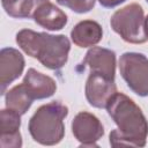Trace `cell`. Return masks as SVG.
<instances>
[{
	"mask_svg": "<svg viewBox=\"0 0 148 148\" xmlns=\"http://www.w3.org/2000/svg\"><path fill=\"white\" fill-rule=\"evenodd\" d=\"M105 109L117 125V128L110 132L111 146H146L148 121L132 98L117 91L110 98Z\"/></svg>",
	"mask_w": 148,
	"mask_h": 148,
	"instance_id": "1",
	"label": "cell"
},
{
	"mask_svg": "<svg viewBox=\"0 0 148 148\" xmlns=\"http://www.w3.org/2000/svg\"><path fill=\"white\" fill-rule=\"evenodd\" d=\"M16 43L28 56L49 69L62 68L71 50L69 39L65 35H49L30 29L20 30L16 34Z\"/></svg>",
	"mask_w": 148,
	"mask_h": 148,
	"instance_id": "2",
	"label": "cell"
},
{
	"mask_svg": "<svg viewBox=\"0 0 148 148\" xmlns=\"http://www.w3.org/2000/svg\"><path fill=\"white\" fill-rule=\"evenodd\" d=\"M68 114V108L60 102H51L40 105L31 116L28 125L34 141L53 146L59 143L65 135L64 119Z\"/></svg>",
	"mask_w": 148,
	"mask_h": 148,
	"instance_id": "3",
	"label": "cell"
},
{
	"mask_svg": "<svg viewBox=\"0 0 148 148\" xmlns=\"http://www.w3.org/2000/svg\"><path fill=\"white\" fill-rule=\"evenodd\" d=\"M143 9L139 3H130L113 13L110 18L111 28L125 42L142 44L148 40L145 34Z\"/></svg>",
	"mask_w": 148,
	"mask_h": 148,
	"instance_id": "4",
	"label": "cell"
},
{
	"mask_svg": "<svg viewBox=\"0 0 148 148\" xmlns=\"http://www.w3.org/2000/svg\"><path fill=\"white\" fill-rule=\"evenodd\" d=\"M119 72L127 87L138 96H148V59L138 52H125L119 59Z\"/></svg>",
	"mask_w": 148,
	"mask_h": 148,
	"instance_id": "5",
	"label": "cell"
},
{
	"mask_svg": "<svg viewBox=\"0 0 148 148\" xmlns=\"http://www.w3.org/2000/svg\"><path fill=\"white\" fill-rule=\"evenodd\" d=\"M72 133L83 147H97V141L104 134L99 119L87 111L79 112L72 120Z\"/></svg>",
	"mask_w": 148,
	"mask_h": 148,
	"instance_id": "6",
	"label": "cell"
},
{
	"mask_svg": "<svg viewBox=\"0 0 148 148\" xmlns=\"http://www.w3.org/2000/svg\"><path fill=\"white\" fill-rule=\"evenodd\" d=\"M86 98L88 103L97 109L106 108L110 98L117 92V86L114 80H111L99 73L90 72L86 87Z\"/></svg>",
	"mask_w": 148,
	"mask_h": 148,
	"instance_id": "7",
	"label": "cell"
},
{
	"mask_svg": "<svg viewBox=\"0 0 148 148\" xmlns=\"http://www.w3.org/2000/svg\"><path fill=\"white\" fill-rule=\"evenodd\" d=\"M24 57L14 47H5L0 51V86L1 94L6 88L21 76L24 69Z\"/></svg>",
	"mask_w": 148,
	"mask_h": 148,
	"instance_id": "8",
	"label": "cell"
},
{
	"mask_svg": "<svg viewBox=\"0 0 148 148\" xmlns=\"http://www.w3.org/2000/svg\"><path fill=\"white\" fill-rule=\"evenodd\" d=\"M21 114L12 109H3L0 112V146L2 148L22 147L20 133Z\"/></svg>",
	"mask_w": 148,
	"mask_h": 148,
	"instance_id": "9",
	"label": "cell"
},
{
	"mask_svg": "<svg viewBox=\"0 0 148 148\" xmlns=\"http://www.w3.org/2000/svg\"><path fill=\"white\" fill-rule=\"evenodd\" d=\"M82 65H87L90 72L99 73L111 80H114L116 75V53L112 50L92 46L82 61Z\"/></svg>",
	"mask_w": 148,
	"mask_h": 148,
	"instance_id": "10",
	"label": "cell"
},
{
	"mask_svg": "<svg viewBox=\"0 0 148 148\" xmlns=\"http://www.w3.org/2000/svg\"><path fill=\"white\" fill-rule=\"evenodd\" d=\"M23 84L25 86L29 94L34 99H44L51 97L57 90L56 81L35 68H29L24 79Z\"/></svg>",
	"mask_w": 148,
	"mask_h": 148,
	"instance_id": "11",
	"label": "cell"
},
{
	"mask_svg": "<svg viewBox=\"0 0 148 148\" xmlns=\"http://www.w3.org/2000/svg\"><path fill=\"white\" fill-rule=\"evenodd\" d=\"M103 37V29L99 23L92 20L80 21L71 31V38L79 47L95 46Z\"/></svg>",
	"mask_w": 148,
	"mask_h": 148,
	"instance_id": "12",
	"label": "cell"
},
{
	"mask_svg": "<svg viewBox=\"0 0 148 148\" xmlns=\"http://www.w3.org/2000/svg\"><path fill=\"white\" fill-rule=\"evenodd\" d=\"M32 18L38 25L52 31L60 30L67 24V15L65 12L50 1L42 3L35 10Z\"/></svg>",
	"mask_w": 148,
	"mask_h": 148,
	"instance_id": "13",
	"label": "cell"
},
{
	"mask_svg": "<svg viewBox=\"0 0 148 148\" xmlns=\"http://www.w3.org/2000/svg\"><path fill=\"white\" fill-rule=\"evenodd\" d=\"M35 99L29 94V91L27 90L23 82L13 87L12 89H9L5 96L6 108L18 112L21 116L24 114L30 109Z\"/></svg>",
	"mask_w": 148,
	"mask_h": 148,
	"instance_id": "14",
	"label": "cell"
},
{
	"mask_svg": "<svg viewBox=\"0 0 148 148\" xmlns=\"http://www.w3.org/2000/svg\"><path fill=\"white\" fill-rule=\"evenodd\" d=\"M57 2L75 13L83 14L90 12L94 8L96 0H57Z\"/></svg>",
	"mask_w": 148,
	"mask_h": 148,
	"instance_id": "15",
	"label": "cell"
},
{
	"mask_svg": "<svg viewBox=\"0 0 148 148\" xmlns=\"http://www.w3.org/2000/svg\"><path fill=\"white\" fill-rule=\"evenodd\" d=\"M49 0H23L20 7L18 12V18H25V17H32L35 10L44 2H47Z\"/></svg>",
	"mask_w": 148,
	"mask_h": 148,
	"instance_id": "16",
	"label": "cell"
},
{
	"mask_svg": "<svg viewBox=\"0 0 148 148\" xmlns=\"http://www.w3.org/2000/svg\"><path fill=\"white\" fill-rule=\"evenodd\" d=\"M23 0H1L2 7L5 9V12L15 18H18V12H20V7Z\"/></svg>",
	"mask_w": 148,
	"mask_h": 148,
	"instance_id": "17",
	"label": "cell"
},
{
	"mask_svg": "<svg viewBox=\"0 0 148 148\" xmlns=\"http://www.w3.org/2000/svg\"><path fill=\"white\" fill-rule=\"evenodd\" d=\"M98 1L105 8H113V7L123 3L125 0H98Z\"/></svg>",
	"mask_w": 148,
	"mask_h": 148,
	"instance_id": "18",
	"label": "cell"
},
{
	"mask_svg": "<svg viewBox=\"0 0 148 148\" xmlns=\"http://www.w3.org/2000/svg\"><path fill=\"white\" fill-rule=\"evenodd\" d=\"M143 28H145V34L146 37L148 38V15L145 17V23H143Z\"/></svg>",
	"mask_w": 148,
	"mask_h": 148,
	"instance_id": "19",
	"label": "cell"
},
{
	"mask_svg": "<svg viewBox=\"0 0 148 148\" xmlns=\"http://www.w3.org/2000/svg\"><path fill=\"white\" fill-rule=\"evenodd\" d=\"M146 1H147V2H148V0H146Z\"/></svg>",
	"mask_w": 148,
	"mask_h": 148,
	"instance_id": "20",
	"label": "cell"
}]
</instances>
